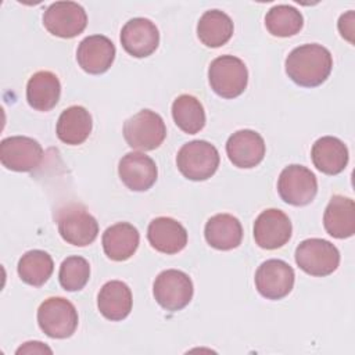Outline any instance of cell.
Wrapping results in <instances>:
<instances>
[{
  "mask_svg": "<svg viewBox=\"0 0 355 355\" xmlns=\"http://www.w3.org/2000/svg\"><path fill=\"white\" fill-rule=\"evenodd\" d=\"M333 57L330 51L318 43L295 47L286 58V73L302 87L322 85L330 75Z\"/></svg>",
  "mask_w": 355,
  "mask_h": 355,
  "instance_id": "cell-1",
  "label": "cell"
},
{
  "mask_svg": "<svg viewBox=\"0 0 355 355\" xmlns=\"http://www.w3.org/2000/svg\"><path fill=\"white\" fill-rule=\"evenodd\" d=\"M176 165L186 179L207 180L219 166V153L209 141L193 140L180 147L176 155Z\"/></svg>",
  "mask_w": 355,
  "mask_h": 355,
  "instance_id": "cell-2",
  "label": "cell"
},
{
  "mask_svg": "<svg viewBox=\"0 0 355 355\" xmlns=\"http://www.w3.org/2000/svg\"><path fill=\"white\" fill-rule=\"evenodd\" d=\"M211 89L223 98L239 97L247 87L248 71L245 64L234 55L216 57L208 68Z\"/></svg>",
  "mask_w": 355,
  "mask_h": 355,
  "instance_id": "cell-3",
  "label": "cell"
},
{
  "mask_svg": "<svg viewBox=\"0 0 355 355\" xmlns=\"http://www.w3.org/2000/svg\"><path fill=\"white\" fill-rule=\"evenodd\" d=\"M123 137L129 147L141 151L155 150L166 137V126L159 114L141 110L123 123Z\"/></svg>",
  "mask_w": 355,
  "mask_h": 355,
  "instance_id": "cell-4",
  "label": "cell"
},
{
  "mask_svg": "<svg viewBox=\"0 0 355 355\" xmlns=\"http://www.w3.org/2000/svg\"><path fill=\"white\" fill-rule=\"evenodd\" d=\"M78 311L62 297L44 300L37 309V323L42 331L51 338H68L78 327Z\"/></svg>",
  "mask_w": 355,
  "mask_h": 355,
  "instance_id": "cell-5",
  "label": "cell"
},
{
  "mask_svg": "<svg viewBox=\"0 0 355 355\" xmlns=\"http://www.w3.org/2000/svg\"><path fill=\"white\" fill-rule=\"evenodd\" d=\"M295 262L311 276L331 275L340 263V252L334 244L323 239H306L295 248Z\"/></svg>",
  "mask_w": 355,
  "mask_h": 355,
  "instance_id": "cell-6",
  "label": "cell"
},
{
  "mask_svg": "<svg viewBox=\"0 0 355 355\" xmlns=\"http://www.w3.org/2000/svg\"><path fill=\"white\" fill-rule=\"evenodd\" d=\"M57 225L61 237L76 247L92 244L98 234L96 218L79 204H69L61 208L57 215Z\"/></svg>",
  "mask_w": 355,
  "mask_h": 355,
  "instance_id": "cell-7",
  "label": "cell"
},
{
  "mask_svg": "<svg viewBox=\"0 0 355 355\" xmlns=\"http://www.w3.org/2000/svg\"><path fill=\"white\" fill-rule=\"evenodd\" d=\"M194 287L187 273L178 269L161 272L154 282L153 294L155 301L166 311L183 309L193 298Z\"/></svg>",
  "mask_w": 355,
  "mask_h": 355,
  "instance_id": "cell-8",
  "label": "cell"
},
{
  "mask_svg": "<svg viewBox=\"0 0 355 355\" xmlns=\"http://www.w3.org/2000/svg\"><path fill=\"white\" fill-rule=\"evenodd\" d=\"M277 191L282 200L294 207L309 204L318 193L315 173L302 165L286 166L277 180Z\"/></svg>",
  "mask_w": 355,
  "mask_h": 355,
  "instance_id": "cell-9",
  "label": "cell"
},
{
  "mask_svg": "<svg viewBox=\"0 0 355 355\" xmlns=\"http://www.w3.org/2000/svg\"><path fill=\"white\" fill-rule=\"evenodd\" d=\"M43 25L51 35L71 39L85 31L87 15L85 8L75 1H55L46 8Z\"/></svg>",
  "mask_w": 355,
  "mask_h": 355,
  "instance_id": "cell-10",
  "label": "cell"
},
{
  "mask_svg": "<svg viewBox=\"0 0 355 355\" xmlns=\"http://www.w3.org/2000/svg\"><path fill=\"white\" fill-rule=\"evenodd\" d=\"M43 159V148L37 140L26 136H11L0 143L3 166L15 172L36 169Z\"/></svg>",
  "mask_w": 355,
  "mask_h": 355,
  "instance_id": "cell-11",
  "label": "cell"
},
{
  "mask_svg": "<svg viewBox=\"0 0 355 355\" xmlns=\"http://www.w3.org/2000/svg\"><path fill=\"white\" fill-rule=\"evenodd\" d=\"M294 269L282 259H268L255 272V287L268 300H282L294 286Z\"/></svg>",
  "mask_w": 355,
  "mask_h": 355,
  "instance_id": "cell-12",
  "label": "cell"
},
{
  "mask_svg": "<svg viewBox=\"0 0 355 355\" xmlns=\"http://www.w3.org/2000/svg\"><path fill=\"white\" fill-rule=\"evenodd\" d=\"M293 226L288 216L276 208L262 211L254 222L255 243L265 250L283 247L291 237Z\"/></svg>",
  "mask_w": 355,
  "mask_h": 355,
  "instance_id": "cell-13",
  "label": "cell"
},
{
  "mask_svg": "<svg viewBox=\"0 0 355 355\" xmlns=\"http://www.w3.org/2000/svg\"><path fill=\"white\" fill-rule=\"evenodd\" d=\"M121 43L126 53L136 58L148 57L159 44V32L147 18H132L121 31Z\"/></svg>",
  "mask_w": 355,
  "mask_h": 355,
  "instance_id": "cell-14",
  "label": "cell"
},
{
  "mask_svg": "<svg viewBox=\"0 0 355 355\" xmlns=\"http://www.w3.org/2000/svg\"><path fill=\"white\" fill-rule=\"evenodd\" d=\"M122 183L132 191H146L157 180L158 169L154 159L144 153L132 151L125 154L118 165Z\"/></svg>",
  "mask_w": 355,
  "mask_h": 355,
  "instance_id": "cell-15",
  "label": "cell"
},
{
  "mask_svg": "<svg viewBox=\"0 0 355 355\" xmlns=\"http://www.w3.org/2000/svg\"><path fill=\"white\" fill-rule=\"evenodd\" d=\"M265 141L259 133L251 129L234 132L226 141V154L237 168H254L265 157Z\"/></svg>",
  "mask_w": 355,
  "mask_h": 355,
  "instance_id": "cell-16",
  "label": "cell"
},
{
  "mask_svg": "<svg viewBox=\"0 0 355 355\" xmlns=\"http://www.w3.org/2000/svg\"><path fill=\"white\" fill-rule=\"evenodd\" d=\"M115 58V46L104 35H92L85 37L76 50L79 67L92 75L104 73L110 69Z\"/></svg>",
  "mask_w": 355,
  "mask_h": 355,
  "instance_id": "cell-17",
  "label": "cell"
},
{
  "mask_svg": "<svg viewBox=\"0 0 355 355\" xmlns=\"http://www.w3.org/2000/svg\"><path fill=\"white\" fill-rule=\"evenodd\" d=\"M147 239L157 251L162 254H178L187 244V230L173 218L158 216L150 222Z\"/></svg>",
  "mask_w": 355,
  "mask_h": 355,
  "instance_id": "cell-18",
  "label": "cell"
},
{
  "mask_svg": "<svg viewBox=\"0 0 355 355\" xmlns=\"http://www.w3.org/2000/svg\"><path fill=\"white\" fill-rule=\"evenodd\" d=\"M323 225L326 232L336 239H347L355 233V204L344 196H333L324 209Z\"/></svg>",
  "mask_w": 355,
  "mask_h": 355,
  "instance_id": "cell-19",
  "label": "cell"
},
{
  "mask_svg": "<svg viewBox=\"0 0 355 355\" xmlns=\"http://www.w3.org/2000/svg\"><path fill=\"white\" fill-rule=\"evenodd\" d=\"M204 236L211 247L229 251L241 244L243 227L236 216L230 214H216L205 223Z\"/></svg>",
  "mask_w": 355,
  "mask_h": 355,
  "instance_id": "cell-20",
  "label": "cell"
},
{
  "mask_svg": "<svg viewBox=\"0 0 355 355\" xmlns=\"http://www.w3.org/2000/svg\"><path fill=\"white\" fill-rule=\"evenodd\" d=\"M132 291L129 286L121 280L107 282L97 295L100 313L112 322L125 319L132 311Z\"/></svg>",
  "mask_w": 355,
  "mask_h": 355,
  "instance_id": "cell-21",
  "label": "cell"
},
{
  "mask_svg": "<svg viewBox=\"0 0 355 355\" xmlns=\"http://www.w3.org/2000/svg\"><path fill=\"white\" fill-rule=\"evenodd\" d=\"M140 234L137 229L128 222H118L103 233V248L112 261H126L137 250Z\"/></svg>",
  "mask_w": 355,
  "mask_h": 355,
  "instance_id": "cell-22",
  "label": "cell"
},
{
  "mask_svg": "<svg viewBox=\"0 0 355 355\" xmlns=\"http://www.w3.org/2000/svg\"><path fill=\"white\" fill-rule=\"evenodd\" d=\"M61 96V83L55 73L50 71H39L33 73L26 85L28 104L37 111L53 110Z\"/></svg>",
  "mask_w": 355,
  "mask_h": 355,
  "instance_id": "cell-23",
  "label": "cell"
},
{
  "mask_svg": "<svg viewBox=\"0 0 355 355\" xmlns=\"http://www.w3.org/2000/svg\"><path fill=\"white\" fill-rule=\"evenodd\" d=\"M311 157L316 169L326 175H337L348 164V148L340 139L323 136L313 143Z\"/></svg>",
  "mask_w": 355,
  "mask_h": 355,
  "instance_id": "cell-24",
  "label": "cell"
},
{
  "mask_svg": "<svg viewBox=\"0 0 355 355\" xmlns=\"http://www.w3.org/2000/svg\"><path fill=\"white\" fill-rule=\"evenodd\" d=\"M92 128L93 122L89 111L82 105H71L61 112L55 132L62 143L78 146L90 136Z\"/></svg>",
  "mask_w": 355,
  "mask_h": 355,
  "instance_id": "cell-25",
  "label": "cell"
},
{
  "mask_svg": "<svg viewBox=\"0 0 355 355\" xmlns=\"http://www.w3.org/2000/svg\"><path fill=\"white\" fill-rule=\"evenodd\" d=\"M233 21L220 10L205 11L197 24V36L207 47H220L226 44L233 35Z\"/></svg>",
  "mask_w": 355,
  "mask_h": 355,
  "instance_id": "cell-26",
  "label": "cell"
},
{
  "mask_svg": "<svg viewBox=\"0 0 355 355\" xmlns=\"http://www.w3.org/2000/svg\"><path fill=\"white\" fill-rule=\"evenodd\" d=\"M172 116L180 130L189 135L198 133L205 126V111L198 98L180 94L172 104Z\"/></svg>",
  "mask_w": 355,
  "mask_h": 355,
  "instance_id": "cell-27",
  "label": "cell"
},
{
  "mask_svg": "<svg viewBox=\"0 0 355 355\" xmlns=\"http://www.w3.org/2000/svg\"><path fill=\"white\" fill-rule=\"evenodd\" d=\"M18 275L21 280L29 286H43L53 273V258L42 250H31L18 261Z\"/></svg>",
  "mask_w": 355,
  "mask_h": 355,
  "instance_id": "cell-28",
  "label": "cell"
},
{
  "mask_svg": "<svg viewBox=\"0 0 355 355\" xmlns=\"http://www.w3.org/2000/svg\"><path fill=\"white\" fill-rule=\"evenodd\" d=\"M302 25V14L288 4L273 6L265 17V26L268 32L277 37L294 36L301 31Z\"/></svg>",
  "mask_w": 355,
  "mask_h": 355,
  "instance_id": "cell-29",
  "label": "cell"
},
{
  "mask_svg": "<svg viewBox=\"0 0 355 355\" xmlns=\"http://www.w3.org/2000/svg\"><path fill=\"white\" fill-rule=\"evenodd\" d=\"M90 277V265L83 257L72 255L62 261L58 272L60 284L67 291L82 290Z\"/></svg>",
  "mask_w": 355,
  "mask_h": 355,
  "instance_id": "cell-30",
  "label": "cell"
},
{
  "mask_svg": "<svg viewBox=\"0 0 355 355\" xmlns=\"http://www.w3.org/2000/svg\"><path fill=\"white\" fill-rule=\"evenodd\" d=\"M338 31L343 37H345L348 42L354 43V11H348L343 14L338 19Z\"/></svg>",
  "mask_w": 355,
  "mask_h": 355,
  "instance_id": "cell-31",
  "label": "cell"
},
{
  "mask_svg": "<svg viewBox=\"0 0 355 355\" xmlns=\"http://www.w3.org/2000/svg\"><path fill=\"white\" fill-rule=\"evenodd\" d=\"M51 354V348H49L47 345H44L43 343L40 341H28L25 343L24 345H21L18 349H17V354Z\"/></svg>",
  "mask_w": 355,
  "mask_h": 355,
  "instance_id": "cell-32",
  "label": "cell"
}]
</instances>
